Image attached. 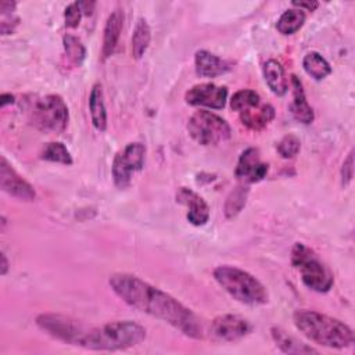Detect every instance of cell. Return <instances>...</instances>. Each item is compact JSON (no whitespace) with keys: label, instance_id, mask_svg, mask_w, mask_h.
I'll use <instances>...</instances> for the list:
<instances>
[{"label":"cell","instance_id":"30bf717a","mask_svg":"<svg viewBox=\"0 0 355 355\" xmlns=\"http://www.w3.org/2000/svg\"><path fill=\"white\" fill-rule=\"evenodd\" d=\"M251 331V324L240 315H219L209 326L211 336L218 341H237Z\"/></svg>","mask_w":355,"mask_h":355},{"label":"cell","instance_id":"4316f807","mask_svg":"<svg viewBox=\"0 0 355 355\" xmlns=\"http://www.w3.org/2000/svg\"><path fill=\"white\" fill-rule=\"evenodd\" d=\"M247 196H248V187L247 186H239L236 187L229 197L226 198L225 202V215L226 218H234L245 205L247 201Z\"/></svg>","mask_w":355,"mask_h":355},{"label":"cell","instance_id":"cb8c5ba5","mask_svg":"<svg viewBox=\"0 0 355 355\" xmlns=\"http://www.w3.org/2000/svg\"><path fill=\"white\" fill-rule=\"evenodd\" d=\"M305 22V12L300 8L286 10L277 19L276 28L282 35L295 33Z\"/></svg>","mask_w":355,"mask_h":355},{"label":"cell","instance_id":"d4e9b609","mask_svg":"<svg viewBox=\"0 0 355 355\" xmlns=\"http://www.w3.org/2000/svg\"><path fill=\"white\" fill-rule=\"evenodd\" d=\"M40 157H42V159H46L50 162H58L62 165L72 164V155H71L69 150L61 141L47 143L43 148Z\"/></svg>","mask_w":355,"mask_h":355},{"label":"cell","instance_id":"8fae6325","mask_svg":"<svg viewBox=\"0 0 355 355\" xmlns=\"http://www.w3.org/2000/svg\"><path fill=\"white\" fill-rule=\"evenodd\" d=\"M184 100L190 105H202L214 110H220L226 104L227 89L215 83L194 85L186 92Z\"/></svg>","mask_w":355,"mask_h":355},{"label":"cell","instance_id":"e575fe53","mask_svg":"<svg viewBox=\"0 0 355 355\" xmlns=\"http://www.w3.org/2000/svg\"><path fill=\"white\" fill-rule=\"evenodd\" d=\"M14 103V96L10 93H3L0 97V105L6 107L7 104H12Z\"/></svg>","mask_w":355,"mask_h":355},{"label":"cell","instance_id":"7a4b0ae2","mask_svg":"<svg viewBox=\"0 0 355 355\" xmlns=\"http://www.w3.org/2000/svg\"><path fill=\"white\" fill-rule=\"evenodd\" d=\"M295 327L311 341L329 348H347L354 344L352 329L344 322L316 311L301 309L293 315Z\"/></svg>","mask_w":355,"mask_h":355},{"label":"cell","instance_id":"ba28073f","mask_svg":"<svg viewBox=\"0 0 355 355\" xmlns=\"http://www.w3.org/2000/svg\"><path fill=\"white\" fill-rule=\"evenodd\" d=\"M146 146L141 143H129L114 157L111 172L114 184L118 189H126L130 184L132 175L144 166Z\"/></svg>","mask_w":355,"mask_h":355},{"label":"cell","instance_id":"603a6c76","mask_svg":"<svg viewBox=\"0 0 355 355\" xmlns=\"http://www.w3.org/2000/svg\"><path fill=\"white\" fill-rule=\"evenodd\" d=\"M302 67L305 72L315 80H322L331 73L330 64L316 51H309L304 55Z\"/></svg>","mask_w":355,"mask_h":355},{"label":"cell","instance_id":"6da1fadb","mask_svg":"<svg viewBox=\"0 0 355 355\" xmlns=\"http://www.w3.org/2000/svg\"><path fill=\"white\" fill-rule=\"evenodd\" d=\"M112 291L132 308L161 319L191 338L202 337L197 315L176 298L130 273H114L108 280Z\"/></svg>","mask_w":355,"mask_h":355},{"label":"cell","instance_id":"f546056e","mask_svg":"<svg viewBox=\"0 0 355 355\" xmlns=\"http://www.w3.org/2000/svg\"><path fill=\"white\" fill-rule=\"evenodd\" d=\"M83 12L79 7V3L75 1V3H71L65 7V11H64V19H65V26L68 28H76L80 22V18H82Z\"/></svg>","mask_w":355,"mask_h":355},{"label":"cell","instance_id":"836d02e7","mask_svg":"<svg viewBox=\"0 0 355 355\" xmlns=\"http://www.w3.org/2000/svg\"><path fill=\"white\" fill-rule=\"evenodd\" d=\"M78 3H79V7H80L83 15H92L93 8L96 6L94 1H78Z\"/></svg>","mask_w":355,"mask_h":355},{"label":"cell","instance_id":"83f0119b","mask_svg":"<svg viewBox=\"0 0 355 355\" xmlns=\"http://www.w3.org/2000/svg\"><path fill=\"white\" fill-rule=\"evenodd\" d=\"M62 43H64V50H65V54H67L68 60L73 65H80L82 61L85 60V55H86L85 46L80 43V40L68 33V35L64 36Z\"/></svg>","mask_w":355,"mask_h":355},{"label":"cell","instance_id":"7c38bea8","mask_svg":"<svg viewBox=\"0 0 355 355\" xmlns=\"http://www.w3.org/2000/svg\"><path fill=\"white\" fill-rule=\"evenodd\" d=\"M0 187L3 191L22 201H33L36 197L31 183H28L3 155L0 158Z\"/></svg>","mask_w":355,"mask_h":355},{"label":"cell","instance_id":"5bb4252c","mask_svg":"<svg viewBox=\"0 0 355 355\" xmlns=\"http://www.w3.org/2000/svg\"><path fill=\"white\" fill-rule=\"evenodd\" d=\"M176 201L189 208L187 220L194 226H202L209 219V207L204 198L187 187H180L176 193Z\"/></svg>","mask_w":355,"mask_h":355},{"label":"cell","instance_id":"44dd1931","mask_svg":"<svg viewBox=\"0 0 355 355\" xmlns=\"http://www.w3.org/2000/svg\"><path fill=\"white\" fill-rule=\"evenodd\" d=\"M272 338L276 343V345L286 354H311L318 352L315 348L298 341L295 337L290 336L280 327H272L270 329Z\"/></svg>","mask_w":355,"mask_h":355},{"label":"cell","instance_id":"8992f818","mask_svg":"<svg viewBox=\"0 0 355 355\" xmlns=\"http://www.w3.org/2000/svg\"><path fill=\"white\" fill-rule=\"evenodd\" d=\"M31 119L32 123L43 132L61 133L68 126V107L61 96L47 94L33 103Z\"/></svg>","mask_w":355,"mask_h":355},{"label":"cell","instance_id":"1f68e13d","mask_svg":"<svg viewBox=\"0 0 355 355\" xmlns=\"http://www.w3.org/2000/svg\"><path fill=\"white\" fill-rule=\"evenodd\" d=\"M18 22H19V18L14 17L12 12H1V22H0L1 35H8L14 32Z\"/></svg>","mask_w":355,"mask_h":355},{"label":"cell","instance_id":"52a82bcc","mask_svg":"<svg viewBox=\"0 0 355 355\" xmlns=\"http://www.w3.org/2000/svg\"><path fill=\"white\" fill-rule=\"evenodd\" d=\"M187 132L201 146H216L232 135L229 123L222 116L207 110L196 111L189 118Z\"/></svg>","mask_w":355,"mask_h":355},{"label":"cell","instance_id":"7402d4cb","mask_svg":"<svg viewBox=\"0 0 355 355\" xmlns=\"http://www.w3.org/2000/svg\"><path fill=\"white\" fill-rule=\"evenodd\" d=\"M150 40H151L150 25L147 24V21L144 18H139L135 25L133 35H132V54L136 60H139L144 55V53L148 49Z\"/></svg>","mask_w":355,"mask_h":355},{"label":"cell","instance_id":"ac0fdd59","mask_svg":"<svg viewBox=\"0 0 355 355\" xmlns=\"http://www.w3.org/2000/svg\"><path fill=\"white\" fill-rule=\"evenodd\" d=\"M239 115L241 123L248 129L261 130L275 118V108L270 104H258L247 111L240 112Z\"/></svg>","mask_w":355,"mask_h":355},{"label":"cell","instance_id":"e0dca14e","mask_svg":"<svg viewBox=\"0 0 355 355\" xmlns=\"http://www.w3.org/2000/svg\"><path fill=\"white\" fill-rule=\"evenodd\" d=\"M194 64L197 73L202 78H216L229 69V64L225 60L207 50H198L196 53Z\"/></svg>","mask_w":355,"mask_h":355},{"label":"cell","instance_id":"9a60e30c","mask_svg":"<svg viewBox=\"0 0 355 355\" xmlns=\"http://www.w3.org/2000/svg\"><path fill=\"white\" fill-rule=\"evenodd\" d=\"M122 26H123V12H122V10L112 11L108 15L105 26H104L103 47H101L103 60H107L108 57L112 55V53H114V50L118 44Z\"/></svg>","mask_w":355,"mask_h":355},{"label":"cell","instance_id":"ffe728a7","mask_svg":"<svg viewBox=\"0 0 355 355\" xmlns=\"http://www.w3.org/2000/svg\"><path fill=\"white\" fill-rule=\"evenodd\" d=\"M263 76L265 80L269 86V89L276 94V96H284L287 89H288V83H287V78L284 73V68L282 67V64L276 60H268L263 65Z\"/></svg>","mask_w":355,"mask_h":355},{"label":"cell","instance_id":"4dcf8cb0","mask_svg":"<svg viewBox=\"0 0 355 355\" xmlns=\"http://www.w3.org/2000/svg\"><path fill=\"white\" fill-rule=\"evenodd\" d=\"M354 178V151H349L348 157L345 158L343 168H341V183L347 187Z\"/></svg>","mask_w":355,"mask_h":355},{"label":"cell","instance_id":"3957f363","mask_svg":"<svg viewBox=\"0 0 355 355\" xmlns=\"http://www.w3.org/2000/svg\"><path fill=\"white\" fill-rule=\"evenodd\" d=\"M146 329L133 320H115L83 329L76 345L96 351H118L140 344Z\"/></svg>","mask_w":355,"mask_h":355},{"label":"cell","instance_id":"9c48e42d","mask_svg":"<svg viewBox=\"0 0 355 355\" xmlns=\"http://www.w3.org/2000/svg\"><path fill=\"white\" fill-rule=\"evenodd\" d=\"M36 324L54 338L72 345H76L85 329L78 320L58 313H42L36 318Z\"/></svg>","mask_w":355,"mask_h":355},{"label":"cell","instance_id":"4fadbf2b","mask_svg":"<svg viewBox=\"0 0 355 355\" xmlns=\"http://www.w3.org/2000/svg\"><path fill=\"white\" fill-rule=\"evenodd\" d=\"M236 176L247 183L262 180L268 173V164L261 161L259 151L254 147L244 150L236 166Z\"/></svg>","mask_w":355,"mask_h":355},{"label":"cell","instance_id":"d6a6232c","mask_svg":"<svg viewBox=\"0 0 355 355\" xmlns=\"http://www.w3.org/2000/svg\"><path fill=\"white\" fill-rule=\"evenodd\" d=\"M295 8H300V10H302L304 11V8L306 10V11H313V10H316L318 8V6H319V3L318 1H293L291 3Z\"/></svg>","mask_w":355,"mask_h":355},{"label":"cell","instance_id":"f1b7e54d","mask_svg":"<svg viewBox=\"0 0 355 355\" xmlns=\"http://www.w3.org/2000/svg\"><path fill=\"white\" fill-rule=\"evenodd\" d=\"M301 148V141L297 136L294 135H287L284 136L279 144H277V153L283 157V158H293L294 155L298 154Z\"/></svg>","mask_w":355,"mask_h":355},{"label":"cell","instance_id":"2e32d148","mask_svg":"<svg viewBox=\"0 0 355 355\" xmlns=\"http://www.w3.org/2000/svg\"><path fill=\"white\" fill-rule=\"evenodd\" d=\"M291 86H293V103L290 104V112L294 116V119L308 125L313 121L315 115H313L312 107L308 104L305 98L302 83L295 75L291 76Z\"/></svg>","mask_w":355,"mask_h":355},{"label":"cell","instance_id":"5b68a950","mask_svg":"<svg viewBox=\"0 0 355 355\" xmlns=\"http://www.w3.org/2000/svg\"><path fill=\"white\" fill-rule=\"evenodd\" d=\"M291 263L300 272L302 283L309 290L327 293L333 287V273L304 243L294 244L291 250Z\"/></svg>","mask_w":355,"mask_h":355},{"label":"cell","instance_id":"277c9868","mask_svg":"<svg viewBox=\"0 0 355 355\" xmlns=\"http://www.w3.org/2000/svg\"><path fill=\"white\" fill-rule=\"evenodd\" d=\"M216 283L234 300L245 305H262L268 302L265 286L251 273L230 265H220L214 269Z\"/></svg>","mask_w":355,"mask_h":355},{"label":"cell","instance_id":"484cf974","mask_svg":"<svg viewBox=\"0 0 355 355\" xmlns=\"http://www.w3.org/2000/svg\"><path fill=\"white\" fill-rule=\"evenodd\" d=\"M261 104V97L257 92L250 90V89H243L236 92L232 96L230 100V107L233 111H237L239 114L243 111H247L255 105Z\"/></svg>","mask_w":355,"mask_h":355},{"label":"cell","instance_id":"d6986e66","mask_svg":"<svg viewBox=\"0 0 355 355\" xmlns=\"http://www.w3.org/2000/svg\"><path fill=\"white\" fill-rule=\"evenodd\" d=\"M89 111L92 116V123L98 132H104L107 129V110L104 104V94L100 83H96L92 87L89 96Z\"/></svg>","mask_w":355,"mask_h":355},{"label":"cell","instance_id":"d590c367","mask_svg":"<svg viewBox=\"0 0 355 355\" xmlns=\"http://www.w3.org/2000/svg\"><path fill=\"white\" fill-rule=\"evenodd\" d=\"M8 270V262L6 258V254L1 252V275H6Z\"/></svg>","mask_w":355,"mask_h":355}]
</instances>
